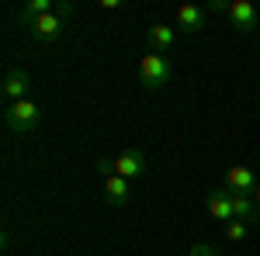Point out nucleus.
<instances>
[{
  "mask_svg": "<svg viewBox=\"0 0 260 256\" xmlns=\"http://www.w3.org/2000/svg\"><path fill=\"white\" fill-rule=\"evenodd\" d=\"M233 218H240V222H257L260 218L257 201L246 197V194H233Z\"/></svg>",
  "mask_w": 260,
  "mask_h": 256,
  "instance_id": "13",
  "label": "nucleus"
},
{
  "mask_svg": "<svg viewBox=\"0 0 260 256\" xmlns=\"http://www.w3.org/2000/svg\"><path fill=\"white\" fill-rule=\"evenodd\" d=\"M98 173H101V177H111V173H115V159L101 156V159H98Z\"/></svg>",
  "mask_w": 260,
  "mask_h": 256,
  "instance_id": "16",
  "label": "nucleus"
},
{
  "mask_svg": "<svg viewBox=\"0 0 260 256\" xmlns=\"http://www.w3.org/2000/svg\"><path fill=\"white\" fill-rule=\"evenodd\" d=\"M4 125H7V132H14V135H28V132H35L42 125V111L39 104L28 97V100H18V104H7V111H4Z\"/></svg>",
  "mask_w": 260,
  "mask_h": 256,
  "instance_id": "1",
  "label": "nucleus"
},
{
  "mask_svg": "<svg viewBox=\"0 0 260 256\" xmlns=\"http://www.w3.org/2000/svg\"><path fill=\"white\" fill-rule=\"evenodd\" d=\"M205 208L215 222H233V194H225V191H208Z\"/></svg>",
  "mask_w": 260,
  "mask_h": 256,
  "instance_id": "10",
  "label": "nucleus"
},
{
  "mask_svg": "<svg viewBox=\"0 0 260 256\" xmlns=\"http://www.w3.org/2000/svg\"><path fill=\"white\" fill-rule=\"evenodd\" d=\"M187 256H219V249H212L208 242H194V246H191V253H187Z\"/></svg>",
  "mask_w": 260,
  "mask_h": 256,
  "instance_id": "15",
  "label": "nucleus"
},
{
  "mask_svg": "<svg viewBox=\"0 0 260 256\" xmlns=\"http://www.w3.org/2000/svg\"><path fill=\"white\" fill-rule=\"evenodd\" d=\"M177 28H184V31H201L205 28V21H208V7H198V4H180L177 7Z\"/></svg>",
  "mask_w": 260,
  "mask_h": 256,
  "instance_id": "8",
  "label": "nucleus"
},
{
  "mask_svg": "<svg viewBox=\"0 0 260 256\" xmlns=\"http://www.w3.org/2000/svg\"><path fill=\"white\" fill-rule=\"evenodd\" d=\"M229 21H233L236 31L250 35V31L260 24V14H257V7H253L250 0H233V4H229Z\"/></svg>",
  "mask_w": 260,
  "mask_h": 256,
  "instance_id": "5",
  "label": "nucleus"
},
{
  "mask_svg": "<svg viewBox=\"0 0 260 256\" xmlns=\"http://www.w3.org/2000/svg\"><path fill=\"white\" fill-rule=\"evenodd\" d=\"M170 62H167V56H160V52H146L139 59V83L146 87V90H160V87H167L170 83Z\"/></svg>",
  "mask_w": 260,
  "mask_h": 256,
  "instance_id": "2",
  "label": "nucleus"
},
{
  "mask_svg": "<svg viewBox=\"0 0 260 256\" xmlns=\"http://www.w3.org/2000/svg\"><path fill=\"white\" fill-rule=\"evenodd\" d=\"M132 194V180L118 177V173H111V177H104V204H111V208H121L125 201Z\"/></svg>",
  "mask_w": 260,
  "mask_h": 256,
  "instance_id": "9",
  "label": "nucleus"
},
{
  "mask_svg": "<svg viewBox=\"0 0 260 256\" xmlns=\"http://www.w3.org/2000/svg\"><path fill=\"white\" fill-rule=\"evenodd\" d=\"M62 28H66V21L52 11V14H42V18H35L31 24H28V31H31V39L42 42V45H49V42H56L62 35Z\"/></svg>",
  "mask_w": 260,
  "mask_h": 256,
  "instance_id": "4",
  "label": "nucleus"
},
{
  "mask_svg": "<svg viewBox=\"0 0 260 256\" xmlns=\"http://www.w3.org/2000/svg\"><path fill=\"white\" fill-rule=\"evenodd\" d=\"M52 11H56V0H28V4L18 11V21L28 28L35 18H42V14H52Z\"/></svg>",
  "mask_w": 260,
  "mask_h": 256,
  "instance_id": "12",
  "label": "nucleus"
},
{
  "mask_svg": "<svg viewBox=\"0 0 260 256\" xmlns=\"http://www.w3.org/2000/svg\"><path fill=\"white\" fill-rule=\"evenodd\" d=\"M56 14H59L62 21H70L73 18V4H70V0H56Z\"/></svg>",
  "mask_w": 260,
  "mask_h": 256,
  "instance_id": "17",
  "label": "nucleus"
},
{
  "mask_svg": "<svg viewBox=\"0 0 260 256\" xmlns=\"http://www.w3.org/2000/svg\"><path fill=\"white\" fill-rule=\"evenodd\" d=\"M250 197L257 201V208H260V184H257V191H253V194H250Z\"/></svg>",
  "mask_w": 260,
  "mask_h": 256,
  "instance_id": "20",
  "label": "nucleus"
},
{
  "mask_svg": "<svg viewBox=\"0 0 260 256\" xmlns=\"http://www.w3.org/2000/svg\"><path fill=\"white\" fill-rule=\"evenodd\" d=\"M222 191L225 194H253L257 191V177H253V170L250 166H229V173L222 180Z\"/></svg>",
  "mask_w": 260,
  "mask_h": 256,
  "instance_id": "3",
  "label": "nucleus"
},
{
  "mask_svg": "<svg viewBox=\"0 0 260 256\" xmlns=\"http://www.w3.org/2000/svg\"><path fill=\"white\" fill-rule=\"evenodd\" d=\"M101 7H104V11H118L121 4H118V0H101Z\"/></svg>",
  "mask_w": 260,
  "mask_h": 256,
  "instance_id": "19",
  "label": "nucleus"
},
{
  "mask_svg": "<svg viewBox=\"0 0 260 256\" xmlns=\"http://www.w3.org/2000/svg\"><path fill=\"white\" fill-rule=\"evenodd\" d=\"M28 90H31V80L24 69H7V77H4V97L7 104H18V100H28Z\"/></svg>",
  "mask_w": 260,
  "mask_h": 256,
  "instance_id": "7",
  "label": "nucleus"
},
{
  "mask_svg": "<svg viewBox=\"0 0 260 256\" xmlns=\"http://www.w3.org/2000/svg\"><path fill=\"white\" fill-rule=\"evenodd\" d=\"M246 232H250V229H246V222H240V218L225 222V239H229V242H243Z\"/></svg>",
  "mask_w": 260,
  "mask_h": 256,
  "instance_id": "14",
  "label": "nucleus"
},
{
  "mask_svg": "<svg viewBox=\"0 0 260 256\" xmlns=\"http://www.w3.org/2000/svg\"><path fill=\"white\" fill-rule=\"evenodd\" d=\"M208 14H229V4L225 0H212L208 4Z\"/></svg>",
  "mask_w": 260,
  "mask_h": 256,
  "instance_id": "18",
  "label": "nucleus"
},
{
  "mask_svg": "<svg viewBox=\"0 0 260 256\" xmlns=\"http://www.w3.org/2000/svg\"><path fill=\"white\" fill-rule=\"evenodd\" d=\"M146 39H149V52H160V56H167L170 49H174V42H177V31L170 28V24H153L149 31H146Z\"/></svg>",
  "mask_w": 260,
  "mask_h": 256,
  "instance_id": "11",
  "label": "nucleus"
},
{
  "mask_svg": "<svg viewBox=\"0 0 260 256\" xmlns=\"http://www.w3.org/2000/svg\"><path fill=\"white\" fill-rule=\"evenodd\" d=\"M115 173L125 180H139L146 173V156H142L139 149H125L115 156Z\"/></svg>",
  "mask_w": 260,
  "mask_h": 256,
  "instance_id": "6",
  "label": "nucleus"
}]
</instances>
